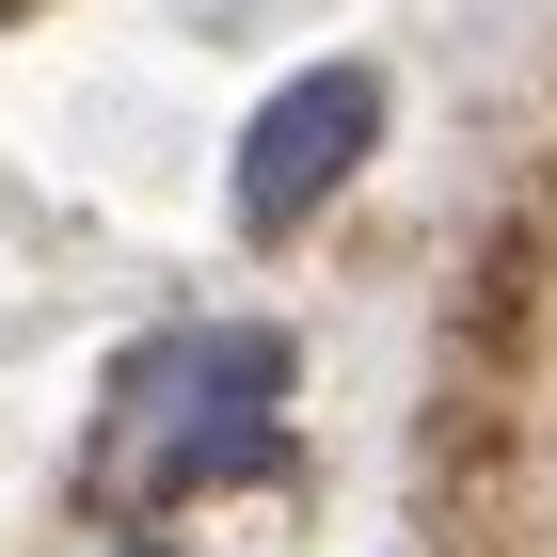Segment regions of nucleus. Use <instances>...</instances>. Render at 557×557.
Listing matches in <instances>:
<instances>
[{"mask_svg": "<svg viewBox=\"0 0 557 557\" xmlns=\"http://www.w3.org/2000/svg\"><path fill=\"white\" fill-rule=\"evenodd\" d=\"M128 557H160V542H128Z\"/></svg>", "mask_w": 557, "mask_h": 557, "instance_id": "obj_3", "label": "nucleus"}, {"mask_svg": "<svg viewBox=\"0 0 557 557\" xmlns=\"http://www.w3.org/2000/svg\"><path fill=\"white\" fill-rule=\"evenodd\" d=\"M96 462L128 494H223L287 462V335H144L112 367Z\"/></svg>", "mask_w": 557, "mask_h": 557, "instance_id": "obj_1", "label": "nucleus"}, {"mask_svg": "<svg viewBox=\"0 0 557 557\" xmlns=\"http://www.w3.org/2000/svg\"><path fill=\"white\" fill-rule=\"evenodd\" d=\"M367 144H383V64H302V81H271L256 112H239V160H223V208H239V239H287V223H319L367 175Z\"/></svg>", "mask_w": 557, "mask_h": 557, "instance_id": "obj_2", "label": "nucleus"}]
</instances>
